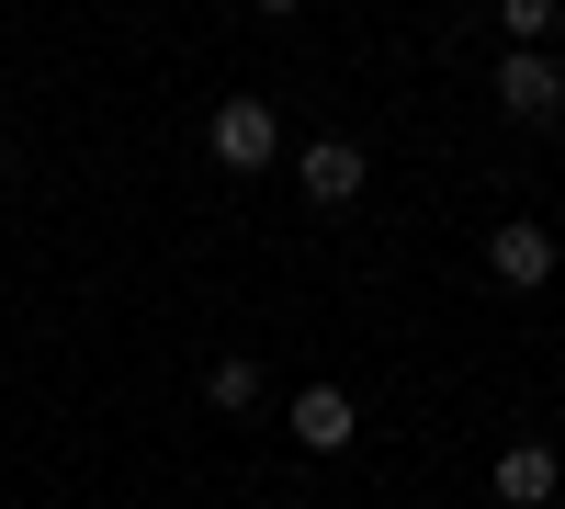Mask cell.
I'll return each instance as SVG.
<instances>
[{
    "instance_id": "1",
    "label": "cell",
    "mask_w": 565,
    "mask_h": 509,
    "mask_svg": "<svg viewBox=\"0 0 565 509\" xmlns=\"http://www.w3.org/2000/svg\"><path fill=\"white\" fill-rule=\"evenodd\" d=\"M204 148H215V170H271L282 159V114L260 103V91H226L215 125H204Z\"/></svg>"
},
{
    "instance_id": "2",
    "label": "cell",
    "mask_w": 565,
    "mask_h": 509,
    "mask_svg": "<svg viewBox=\"0 0 565 509\" xmlns=\"http://www.w3.org/2000/svg\"><path fill=\"white\" fill-rule=\"evenodd\" d=\"M498 114H509V125H554V114H565L554 45H509V57H498Z\"/></svg>"
},
{
    "instance_id": "3",
    "label": "cell",
    "mask_w": 565,
    "mask_h": 509,
    "mask_svg": "<svg viewBox=\"0 0 565 509\" xmlns=\"http://www.w3.org/2000/svg\"><path fill=\"white\" fill-rule=\"evenodd\" d=\"M362 148H351V136H306V148H295V193L306 204H362Z\"/></svg>"
},
{
    "instance_id": "4",
    "label": "cell",
    "mask_w": 565,
    "mask_h": 509,
    "mask_svg": "<svg viewBox=\"0 0 565 509\" xmlns=\"http://www.w3.org/2000/svg\"><path fill=\"white\" fill-rule=\"evenodd\" d=\"M282 431H295V453H351L362 407H351V385H306L295 407H282Z\"/></svg>"
},
{
    "instance_id": "5",
    "label": "cell",
    "mask_w": 565,
    "mask_h": 509,
    "mask_svg": "<svg viewBox=\"0 0 565 509\" xmlns=\"http://www.w3.org/2000/svg\"><path fill=\"white\" fill-rule=\"evenodd\" d=\"M487 487H498L509 509H554V498H565V453H554V442H509L498 465H487Z\"/></svg>"
},
{
    "instance_id": "6",
    "label": "cell",
    "mask_w": 565,
    "mask_h": 509,
    "mask_svg": "<svg viewBox=\"0 0 565 509\" xmlns=\"http://www.w3.org/2000/svg\"><path fill=\"white\" fill-rule=\"evenodd\" d=\"M487 272H498L509 295H543V284H554V226H532V215H509L498 238H487Z\"/></svg>"
},
{
    "instance_id": "7",
    "label": "cell",
    "mask_w": 565,
    "mask_h": 509,
    "mask_svg": "<svg viewBox=\"0 0 565 509\" xmlns=\"http://www.w3.org/2000/svg\"><path fill=\"white\" fill-rule=\"evenodd\" d=\"M204 396L226 407V420H238V407H260V351H215V362H204Z\"/></svg>"
},
{
    "instance_id": "8",
    "label": "cell",
    "mask_w": 565,
    "mask_h": 509,
    "mask_svg": "<svg viewBox=\"0 0 565 509\" xmlns=\"http://www.w3.org/2000/svg\"><path fill=\"white\" fill-rule=\"evenodd\" d=\"M498 23H509V45H543L565 23V0H498Z\"/></svg>"
},
{
    "instance_id": "9",
    "label": "cell",
    "mask_w": 565,
    "mask_h": 509,
    "mask_svg": "<svg viewBox=\"0 0 565 509\" xmlns=\"http://www.w3.org/2000/svg\"><path fill=\"white\" fill-rule=\"evenodd\" d=\"M249 12H306V0H249Z\"/></svg>"
},
{
    "instance_id": "10",
    "label": "cell",
    "mask_w": 565,
    "mask_h": 509,
    "mask_svg": "<svg viewBox=\"0 0 565 509\" xmlns=\"http://www.w3.org/2000/svg\"><path fill=\"white\" fill-rule=\"evenodd\" d=\"M554 509H565V498H554Z\"/></svg>"
}]
</instances>
